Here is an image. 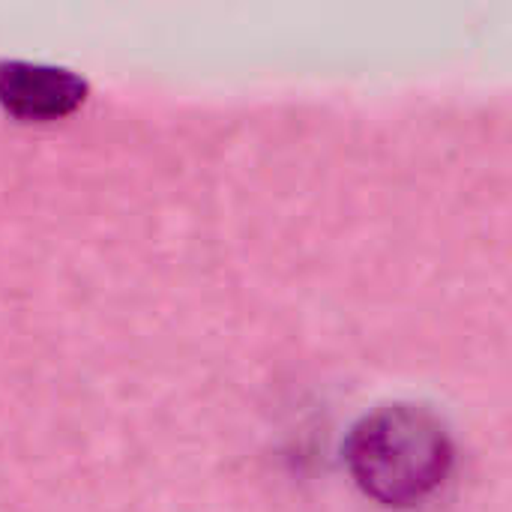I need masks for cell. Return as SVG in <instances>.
Masks as SVG:
<instances>
[{
    "mask_svg": "<svg viewBox=\"0 0 512 512\" xmlns=\"http://www.w3.org/2000/svg\"><path fill=\"white\" fill-rule=\"evenodd\" d=\"M354 486L387 510L429 504L456 471L450 429L423 405L396 402L360 417L342 447Z\"/></svg>",
    "mask_w": 512,
    "mask_h": 512,
    "instance_id": "cell-1",
    "label": "cell"
},
{
    "mask_svg": "<svg viewBox=\"0 0 512 512\" xmlns=\"http://www.w3.org/2000/svg\"><path fill=\"white\" fill-rule=\"evenodd\" d=\"M84 102V81L66 69L36 63H0V105L15 120L51 123Z\"/></svg>",
    "mask_w": 512,
    "mask_h": 512,
    "instance_id": "cell-2",
    "label": "cell"
}]
</instances>
